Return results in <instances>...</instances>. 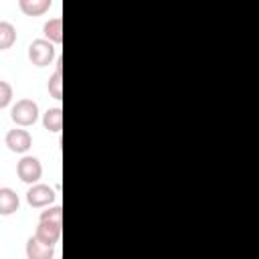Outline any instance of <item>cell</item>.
<instances>
[{
	"instance_id": "cell-12",
	"label": "cell",
	"mask_w": 259,
	"mask_h": 259,
	"mask_svg": "<svg viewBox=\"0 0 259 259\" xmlns=\"http://www.w3.org/2000/svg\"><path fill=\"white\" fill-rule=\"evenodd\" d=\"M47 89H49V95L53 99H57V101L63 99V67H61V61H57V69L51 75V79L47 83Z\"/></svg>"
},
{
	"instance_id": "cell-5",
	"label": "cell",
	"mask_w": 259,
	"mask_h": 259,
	"mask_svg": "<svg viewBox=\"0 0 259 259\" xmlns=\"http://www.w3.org/2000/svg\"><path fill=\"white\" fill-rule=\"evenodd\" d=\"M4 144H6V148H8L10 152L26 156V152L32 148V136H30L28 130H24V127H12V130H8L6 136H4Z\"/></svg>"
},
{
	"instance_id": "cell-10",
	"label": "cell",
	"mask_w": 259,
	"mask_h": 259,
	"mask_svg": "<svg viewBox=\"0 0 259 259\" xmlns=\"http://www.w3.org/2000/svg\"><path fill=\"white\" fill-rule=\"evenodd\" d=\"M42 127L51 134H59L63 127V109L61 107H49L42 113Z\"/></svg>"
},
{
	"instance_id": "cell-8",
	"label": "cell",
	"mask_w": 259,
	"mask_h": 259,
	"mask_svg": "<svg viewBox=\"0 0 259 259\" xmlns=\"http://www.w3.org/2000/svg\"><path fill=\"white\" fill-rule=\"evenodd\" d=\"M20 208V198L16 190L2 186L0 188V217H10Z\"/></svg>"
},
{
	"instance_id": "cell-7",
	"label": "cell",
	"mask_w": 259,
	"mask_h": 259,
	"mask_svg": "<svg viewBox=\"0 0 259 259\" xmlns=\"http://www.w3.org/2000/svg\"><path fill=\"white\" fill-rule=\"evenodd\" d=\"M24 253H26V259H55V247L40 243L34 235L28 237L24 245Z\"/></svg>"
},
{
	"instance_id": "cell-14",
	"label": "cell",
	"mask_w": 259,
	"mask_h": 259,
	"mask_svg": "<svg viewBox=\"0 0 259 259\" xmlns=\"http://www.w3.org/2000/svg\"><path fill=\"white\" fill-rule=\"evenodd\" d=\"M38 221H45V223H63V208L59 204H51L47 206L45 210H40V217Z\"/></svg>"
},
{
	"instance_id": "cell-13",
	"label": "cell",
	"mask_w": 259,
	"mask_h": 259,
	"mask_svg": "<svg viewBox=\"0 0 259 259\" xmlns=\"http://www.w3.org/2000/svg\"><path fill=\"white\" fill-rule=\"evenodd\" d=\"M16 42V26L8 20H0V51H8Z\"/></svg>"
},
{
	"instance_id": "cell-15",
	"label": "cell",
	"mask_w": 259,
	"mask_h": 259,
	"mask_svg": "<svg viewBox=\"0 0 259 259\" xmlns=\"http://www.w3.org/2000/svg\"><path fill=\"white\" fill-rule=\"evenodd\" d=\"M12 97H14V89H12V85H10L8 81L0 79V109L8 107V105L12 103Z\"/></svg>"
},
{
	"instance_id": "cell-1",
	"label": "cell",
	"mask_w": 259,
	"mask_h": 259,
	"mask_svg": "<svg viewBox=\"0 0 259 259\" xmlns=\"http://www.w3.org/2000/svg\"><path fill=\"white\" fill-rule=\"evenodd\" d=\"M38 105L36 101L24 97V99H18L12 107H10V119L16 123V127H30L38 121Z\"/></svg>"
},
{
	"instance_id": "cell-3",
	"label": "cell",
	"mask_w": 259,
	"mask_h": 259,
	"mask_svg": "<svg viewBox=\"0 0 259 259\" xmlns=\"http://www.w3.org/2000/svg\"><path fill=\"white\" fill-rule=\"evenodd\" d=\"M16 176L20 178V182H24L28 186L36 184L40 180V176H42V164H40V160L34 158V156H22L18 160V164H16Z\"/></svg>"
},
{
	"instance_id": "cell-11",
	"label": "cell",
	"mask_w": 259,
	"mask_h": 259,
	"mask_svg": "<svg viewBox=\"0 0 259 259\" xmlns=\"http://www.w3.org/2000/svg\"><path fill=\"white\" fill-rule=\"evenodd\" d=\"M53 6L51 0H18V8L26 16H40Z\"/></svg>"
},
{
	"instance_id": "cell-2",
	"label": "cell",
	"mask_w": 259,
	"mask_h": 259,
	"mask_svg": "<svg viewBox=\"0 0 259 259\" xmlns=\"http://www.w3.org/2000/svg\"><path fill=\"white\" fill-rule=\"evenodd\" d=\"M28 61L34 67H49L57 57V47L47 38H34L28 45Z\"/></svg>"
},
{
	"instance_id": "cell-4",
	"label": "cell",
	"mask_w": 259,
	"mask_h": 259,
	"mask_svg": "<svg viewBox=\"0 0 259 259\" xmlns=\"http://www.w3.org/2000/svg\"><path fill=\"white\" fill-rule=\"evenodd\" d=\"M55 200H57V192H55V188L49 186V184L36 182V184H32V186H28V190H26V202H28V206H32V208H47V206H51Z\"/></svg>"
},
{
	"instance_id": "cell-6",
	"label": "cell",
	"mask_w": 259,
	"mask_h": 259,
	"mask_svg": "<svg viewBox=\"0 0 259 259\" xmlns=\"http://www.w3.org/2000/svg\"><path fill=\"white\" fill-rule=\"evenodd\" d=\"M61 233H63V229H61L59 223H45V221H38L36 231H34V237H36L40 243H45V245H49V247H55V245L61 241Z\"/></svg>"
},
{
	"instance_id": "cell-9",
	"label": "cell",
	"mask_w": 259,
	"mask_h": 259,
	"mask_svg": "<svg viewBox=\"0 0 259 259\" xmlns=\"http://www.w3.org/2000/svg\"><path fill=\"white\" fill-rule=\"evenodd\" d=\"M42 38H47L53 45H61L63 42V18L61 16H53L42 24Z\"/></svg>"
}]
</instances>
